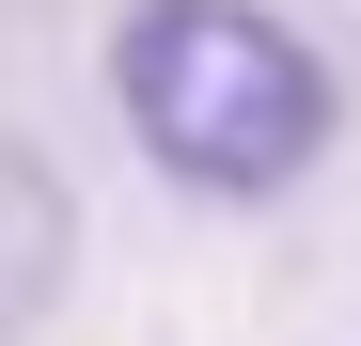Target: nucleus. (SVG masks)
Listing matches in <instances>:
<instances>
[{"mask_svg":"<svg viewBox=\"0 0 361 346\" xmlns=\"http://www.w3.org/2000/svg\"><path fill=\"white\" fill-rule=\"evenodd\" d=\"M110 95H126V126L173 189H220V205L298 189L330 142V64L267 0H126L110 16Z\"/></svg>","mask_w":361,"mask_h":346,"instance_id":"f257e3e1","label":"nucleus"},{"mask_svg":"<svg viewBox=\"0 0 361 346\" xmlns=\"http://www.w3.org/2000/svg\"><path fill=\"white\" fill-rule=\"evenodd\" d=\"M63 268H79V205H63V173H47L32 142H0V346L63 299Z\"/></svg>","mask_w":361,"mask_h":346,"instance_id":"f03ea898","label":"nucleus"}]
</instances>
